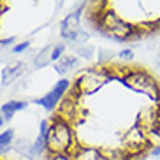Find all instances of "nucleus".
I'll return each mask as SVG.
<instances>
[{
    "label": "nucleus",
    "mask_w": 160,
    "mask_h": 160,
    "mask_svg": "<svg viewBox=\"0 0 160 160\" xmlns=\"http://www.w3.org/2000/svg\"><path fill=\"white\" fill-rule=\"evenodd\" d=\"M12 139H14V130L12 128H7L0 134V155L5 153L12 146Z\"/></svg>",
    "instance_id": "obj_13"
},
{
    "label": "nucleus",
    "mask_w": 160,
    "mask_h": 160,
    "mask_svg": "<svg viewBox=\"0 0 160 160\" xmlns=\"http://www.w3.org/2000/svg\"><path fill=\"white\" fill-rule=\"evenodd\" d=\"M151 155H153V157H160V144L155 146V148H151Z\"/></svg>",
    "instance_id": "obj_19"
},
{
    "label": "nucleus",
    "mask_w": 160,
    "mask_h": 160,
    "mask_svg": "<svg viewBox=\"0 0 160 160\" xmlns=\"http://www.w3.org/2000/svg\"><path fill=\"white\" fill-rule=\"evenodd\" d=\"M93 23L102 35H106L109 39H114L116 42H134V41L139 39L134 25H130V21H127V19H123L113 9L102 11L93 19Z\"/></svg>",
    "instance_id": "obj_1"
},
{
    "label": "nucleus",
    "mask_w": 160,
    "mask_h": 160,
    "mask_svg": "<svg viewBox=\"0 0 160 160\" xmlns=\"http://www.w3.org/2000/svg\"><path fill=\"white\" fill-rule=\"evenodd\" d=\"M48 128H49V122H48V120H42V122H41V128H39V136H37V139L33 141V144L30 146L28 151H27V157H28L30 160L39 158V157L42 155L44 151H46Z\"/></svg>",
    "instance_id": "obj_8"
},
{
    "label": "nucleus",
    "mask_w": 160,
    "mask_h": 160,
    "mask_svg": "<svg viewBox=\"0 0 160 160\" xmlns=\"http://www.w3.org/2000/svg\"><path fill=\"white\" fill-rule=\"evenodd\" d=\"M11 44H14V37H7V39H0V49L2 48H7Z\"/></svg>",
    "instance_id": "obj_17"
},
{
    "label": "nucleus",
    "mask_w": 160,
    "mask_h": 160,
    "mask_svg": "<svg viewBox=\"0 0 160 160\" xmlns=\"http://www.w3.org/2000/svg\"><path fill=\"white\" fill-rule=\"evenodd\" d=\"M127 71V65L118 67V69H108V67H90L85 69L78 76V79L74 83V88L79 92L81 95H92L97 93L102 86H106L111 79L114 78H122L123 72Z\"/></svg>",
    "instance_id": "obj_3"
},
{
    "label": "nucleus",
    "mask_w": 160,
    "mask_h": 160,
    "mask_svg": "<svg viewBox=\"0 0 160 160\" xmlns=\"http://www.w3.org/2000/svg\"><path fill=\"white\" fill-rule=\"evenodd\" d=\"M81 12H83V4L71 12L69 16L62 19L60 23V35L62 39H67V41H74L76 35L81 32Z\"/></svg>",
    "instance_id": "obj_7"
},
{
    "label": "nucleus",
    "mask_w": 160,
    "mask_h": 160,
    "mask_svg": "<svg viewBox=\"0 0 160 160\" xmlns=\"http://www.w3.org/2000/svg\"><path fill=\"white\" fill-rule=\"evenodd\" d=\"M118 58L122 62H130L134 58V53H132V49H123V51L118 53Z\"/></svg>",
    "instance_id": "obj_15"
},
{
    "label": "nucleus",
    "mask_w": 160,
    "mask_h": 160,
    "mask_svg": "<svg viewBox=\"0 0 160 160\" xmlns=\"http://www.w3.org/2000/svg\"><path fill=\"white\" fill-rule=\"evenodd\" d=\"M78 148L76 136L72 130V125L65 120L55 116L49 122L48 128V139H46V151L51 157L55 155H72Z\"/></svg>",
    "instance_id": "obj_2"
},
{
    "label": "nucleus",
    "mask_w": 160,
    "mask_h": 160,
    "mask_svg": "<svg viewBox=\"0 0 160 160\" xmlns=\"http://www.w3.org/2000/svg\"><path fill=\"white\" fill-rule=\"evenodd\" d=\"M99 160H132V157L127 155L123 150H111V151H100Z\"/></svg>",
    "instance_id": "obj_12"
},
{
    "label": "nucleus",
    "mask_w": 160,
    "mask_h": 160,
    "mask_svg": "<svg viewBox=\"0 0 160 160\" xmlns=\"http://www.w3.org/2000/svg\"><path fill=\"white\" fill-rule=\"evenodd\" d=\"M151 148H153V146H151V142H150L148 132L142 127H139L137 123H134V125L123 134L122 148H120V150H123L127 155H130L132 158H136V157H139L141 153L151 150Z\"/></svg>",
    "instance_id": "obj_4"
},
{
    "label": "nucleus",
    "mask_w": 160,
    "mask_h": 160,
    "mask_svg": "<svg viewBox=\"0 0 160 160\" xmlns=\"http://www.w3.org/2000/svg\"><path fill=\"white\" fill-rule=\"evenodd\" d=\"M63 51H65V44H53V49H51V62H55L57 63L58 60H60L62 57H63Z\"/></svg>",
    "instance_id": "obj_14"
},
{
    "label": "nucleus",
    "mask_w": 160,
    "mask_h": 160,
    "mask_svg": "<svg viewBox=\"0 0 160 160\" xmlns=\"http://www.w3.org/2000/svg\"><path fill=\"white\" fill-rule=\"evenodd\" d=\"M49 160H74L72 155H55V157H49Z\"/></svg>",
    "instance_id": "obj_18"
},
{
    "label": "nucleus",
    "mask_w": 160,
    "mask_h": 160,
    "mask_svg": "<svg viewBox=\"0 0 160 160\" xmlns=\"http://www.w3.org/2000/svg\"><path fill=\"white\" fill-rule=\"evenodd\" d=\"M28 106V104L25 102V100H9V102L2 104V108H0V114L4 116V120H11V118L14 116L18 111L25 109Z\"/></svg>",
    "instance_id": "obj_10"
},
{
    "label": "nucleus",
    "mask_w": 160,
    "mask_h": 160,
    "mask_svg": "<svg viewBox=\"0 0 160 160\" xmlns=\"http://www.w3.org/2000/svg\"><path fill=\"white\" fill-rule=\"evenodd\" d=\"M72 90H74V97L69 95L65 99H62V102L58 104V108H57V114H55V116L65 120V122L71 123V125L76 120H79V118L83 116V111H85V109H81L79 99H78V97H83V95H81L74 86H72Z\"/></svg>",
    "instance_id": "obj_5"
},
{
    "label": "nucleus",
    "mask_w": 160,
    "mask_h": 160,
    "mask_svg": "<svg viewBox=\"0 0 160 160\" xmlns=\"http://www.w3.org/2000/svg\"><path fill=\"white\" fill-rule=\"evenodd\" d=\"M4 122H5V120H4V116L0 114V128H2V125H4Z\"/></svg>",
    "instance_id": "obj_20"
},
{
    "label": "nucleus",
    "mask_w": 160,
    "mask_h": 160,
    "mask_svg": "<svg viewBox=\"0 0 160 160\" xmlns=\"http://www.w3.org/2000/svg\"><path fill=\"white\" fill-rule=\"evenodd\" d=\"M27 65L23 62H14V63H9L7 67H4L2 71V85H11L12 81H16L19 76L25 72Z\"/></svg>",
    "instance_id": "obj_9"
},
{
    "label": "nucleus",
    "mask_w": 160,
    "mask_h": 160,
    "mask_svg": "<svg viewBox=\"0 0 160 160\" xmlns=\"http://www.w3.org/2000/svg\"><path fill=\"white\" fill-rule=\"evenodd\" d=\"M67 90H71V81L67 79V78H62L58 83H55V86L44 97L35 99L33 102L37 104V106H41V108H44L46 111H55L58 108V104L62 102V97L67 93Z\"/></svg>",
    "instance_id": "obj_6"
},
{
    "label": "nucleus",
    "mask_w": 160,
    "mask_h": 160,
    "mask_svg": "<svg viewBox=\"0 0 160 160\" xmlns=\"http://www.w3.org/2000/svg\"><path fill=\"white\" fill-rule=\"evenodd\" d=\"M78 65V58L72 57V55H63L60 60L55 63V69H57L58 74H65L67 71H71L72 67Z\"/></svg>",
    "instance_id": "obj_11"
},
{
    "label": "nucleus",
    "mask_w": 160,
    "mask_h": 160,
    "mask_svg": "<svg viewBox=\"0 0 160 160\" xmlns=\"http://www.w3.org/2000/svg\"><path fill=\"white\" fill-rule=\"evenodd\" d=\"M28 48H30V42L28 41H25V42H21V44H16V46L12 48V53L18 55V53H23L25 49H28Z\"/></svg>",
    "instance_id": "obj_16"
}]
</instances>
